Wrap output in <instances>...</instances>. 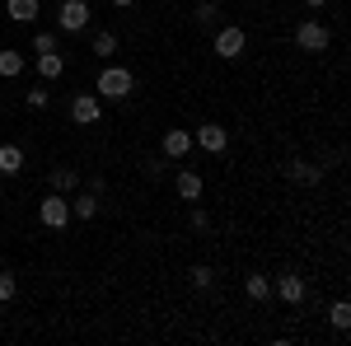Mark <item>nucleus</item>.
I'll list each match as a JSON object with an SVG mask.
<instances>
[{
	"label": "nucleus",
	"instance_id": "obj_1",
	"mask_svg": "<svg viewBox=\"0 0 351 346\" xmlns=\"http://www.w3.org/2000/svg\"><path fill=\"white\" fill-rule=\"evenodd\" d=\"M132 89H136V71H127V66H104L99 71V99L122 103V99H132Z\"/></svg>",
	"mask_w": 351,
	"mask_h": 346
},
{
	"label": "nucleus",
	"instance_id": "obj_2",
	"mask_svg": "<svg viewBox=\"0 0 351 346\" xmlns=\"http://www.w3.org/2000/svg\"><path fill=\"white\" fill-rule=\"evenodd\" d=\"M328 42H332V33H328L324 19H300L295 24V47L300 52H328Z\"/></svg>",
	"mask_w": 351,
	"mask_h": 346
},
{
	"label": "nucleus",
	"instance_id": "obj_3",
	"mask_svg": "<svg viewBox=\"0 0 351 346\" xmlns=\"http://www.w3.org/2000/svg\"><path fill=\"white\" fill-rule=\"evenodd\" d=\"M89 28V0H61L56 5V33H84Z\"/></svg>",
	"mask_w": 351,
	"mask_h": 346
},
{
	"label": "nucleus",
	"instance_id": "obj_4",
	"mask_svg": "<svg viewBox=\"0 0 351 346\" xmlns=\"http://www.w3.org/2000/svg\"><path fill=\"white\" fill-rule=\"evenodd\" d=\"M243 47H248V33H243L239 24L216 28V42H211V52H216L220 61H234V56H243Z\"/></svg>",
	"mask_w": 351,
	"mask_h": 346
},
{
	"label": "nucleus",
	"instance_id": "obj_5",
	"mask_svg": "<svg viewBox=\"0 0 351 346\" xmlns=\"http://www.w3.org/2000/svg\"><path fill=\"white\" fill-rule=\"evenodd\" d=\"M38 220H43L47 230H66V225H71V197H61V192L43 197V201H38Z\"/></svg>",
	"mask_w": 351,
	"mask_h": 346
},
{
	"label": "nucleus",
	"instance_id": "obj_6",
	"mask_svg": "<svg viewBox=\"0 0 351 346\" xmlns=\"http://www.w3.org/2000/svg\"><path fill=\"white\" fill-rule=\"evenodd\" d=\"M192 145L206 150V155H225V150H230V132H225L220 122H202V127L192 132Z\"/></svg>",
	"mask_w": 351,
	"mask_h": 346
},
{
	"label": "nucleus",
	"instance_id": "obj_7",
	"mask_svg": "<svg viewBox=\"0 0 351 346\" xmlns=\"http://www.w3.org/2000/svg\"><path fill=\"white\" fill-rule=\"evenodd\" d=\"M71 122H75V127L104 122V99H99V94H75V99H71Z\"/></svg>",
	"mask_w": 351,
	"mask_h": 346
},
{
	"label": "nucleus",
	"instance_id": "obj_8",
	"mask_svg": "<svg viewBox=\"0 0 351 346\" xmlns=\"http://www.w3.org/2000/svg\"><path fill=\"white\" fill-rule=\"evenodd\" d=\"M202 192H206V183H202L197 169H178L173 173V197L178 201H202Z\"/></svg>",
	"mask_w": 351,
	"mask_h": 346
},
{
	"label": "nucleus",
	"instance_id": "obj_9",
	"mask_svg": "<svg viewBox=\"0 0 351 346\" xmlns=\"http://www.w3.org/2000/svg\"><path fill=\"white\" fill-rule=\"evenodd\" d=\"M271 295H281L286 304H304L309 286H304V276H295V271H281V276L271 281Z\"/></svg>",
	"mask_w": 351,
	"mask_h": 346
},
{
	"label": "nucleus",
	"instance_id": "obj_10",
	"mask_svg": "<svg viewBox=\"0 0 351 346\" xmlns=\"http://www.w3.org/2000/svg\"><path fill=\"white\" fill-rule=\"evenodd\" d=\"M188 150H192V132H183V127H169V132H164V140H160L164 160H183Z\"/></svg>",
	"mask_w": 351,
	"mask_h": 346
},
{
	"label": "nucleus",
	"instance_id": "obj_11",
	"mask_svg": "<svg viewBox=\"0 0 351 346\" xmlns=\"http://www.w3.org/2000/svg\"><path fill=\"white\" fill-rule=\"evenodd\" d=\"M286 178L300 187H319L324 183V164H309V160H291L286 164Z\"/></svg>",
	"mask_w": 351,
	"mask_h": 346
},
{
	"label": "nucleus",
	"instance_id": "obj_12",
	"mask_svg": "<svg viewBox=\"0 0 351 346\" xmlns=\"http://www.w3.org/2000/svg\"><path fill=\"white\" fill-rule=\"evenodd\" d=\"M38 14H43V0H5V19L14 24H38Z\"/></svg>",
	"mask_w": 351,
	"mask_h": 346
},
{
	"label": "nucleus",
	"instance_id": "obj_13",
	"mask_svg": "<svg viewBox=\"0 0 351 346\" xmlns=\"http://www.w3.org/2000/svg\"><path fill=\"white\" fill-rule=\"evenodd\" d=\"M71 215H80V220H94V215H99V192H94V187H84V192H71Z\"/></svg>",
	"mask_w": 351,
	"mask_h": 346
},
{
	"label": "nucleus",
	"instance_id": "obj_14",
	"mask_svg": "<svg viewBox=\"0 0 351 346\" xmlns=\"http://www.w3.org/2000/svg\"><path fill=\"white\" fill-rule=\"evenodd\" d=\"M47 183H52V192H61V197H71V192H80V173L61 164V169H52V173H47Z\"/></svg>",
	"mask_w": 351,
	"mask_h": 346
},
{
	"label": "nucleus",
	"instance_id": "obj_15",
	"mask_svg": "<svg viewBox=\"0 0 351 346\" xmlns=\"http://www.w3.org/2000/svg\"><path fill=\"white\" fill-rule=\"evenodd\" d=\"M14 173H24V150L19 145H0V178H14Z\"/></svg>",
	"mask_w": 351,
	"mask_h": 346
},
{
	"label": "nucleus",
	"instance_id": "obj_16",
	"mask_svg": "<svg viewBox=\"0 0 351 346\" xmlns=\"http://www.w3.org/2000/svg\"><path fill=\"white\" fill-rule=\"evenodd\" d=\"M24 75V52L19 47H0V80H14Z\"/></svg>",
	"mask_w": 351,
	"mask_h": 346
},
{
	"label": "nucleus",
	"instance_id": "obj_17",
	"mask_svg": "<svg viewBox=\"0 0 351 346\" xmlns=\"http://www.w3.org/2000/svg\"><path fill=\"white\" fill-rule=\"evenodd\" d=\"M243 291H248V299H258V304H263V299H271V276L248 271V276H243Z\"/></svg>",
	"mask_w": 351,
	"mask_h": 346
},
{
	"label": "nucleus",
	"instance_id": "obj_18",
	"mask_svg": "<svg viewBox=\"0 0 351 346\" xmlns=\"http://www.w3.org/2000/svg\"><path fill=\"white\" fill-rule=\"evenodd\" d=\"M61 71H66V56L61 52H38V75L43 80H61Z\"/></svg>",
	"mask_w": 351,
	"mask_h": 346
},
{
	"label": "nucleus",
	"instance_id": "obj_19",
	"mask_svg": "<svg viewBox=\"0 0 351 346\" xmlns=\"http://www.w3.org/2000/svg\"><path fill=\"white\" fill-rule=\"evenodd\" d=\"M89 52H99V61L117 56V33H112V28H99V33H94V47H89Z\"/></svg>",
	"mask_w": 351,
	"mask_h": 346
},
{
	"label": "nucleus",
	"instance_id": "obj_20",
	"mask_svg": "<svg viewBox=\"0 0 351 346\" xmlns=\"http://www.w3.org/2000/svg\"><path fill=\"white\" fill-rule=\"evenodd\" d=\"M192 24H197V28H211V24H220V5H216V0H202V5L192 10Z\"/></svg>",
	"mask_w": 351,
	"mask_h": 346
},
{
	"label": "nucleus",
	"instance_id": "obj_21",
	"mask_svg": "<svg viewBox=\"0 0 351 346\" xmlns=\"http://www.w3.org/2000/svg\"><path fill=\"white\" fill-rule=\"evenodd\" d=\"M328 323H332L337 332H347V328H351V304H347V299H337V304L328 309Z\"/></svg>",
	"mask_w": 351,
	"mask_h": 346
},
{
	"label": "nucleus",
	"instance_id": "obj_22",
	"mask_svg": "<svg viewBox=\"0 0 351 346\" xmlns=\"http://www.w3.org/2000/svg\"><path fill=\"white\" fill-rule=\"evenodd\" d=\"M188 281H192V286H197V291H211V286H216V271H211V267H206V262H197V267H192V271H188Z\"/></svg>",
	"mask_w": 351,
	"mask_h": 346
},
{
	"label": "nucleus",
	"instance_id": "obj_23",
	"mask_svg": "<svg viewBox=\"0 0 351 346\" xmlns=\"http://www.w3.org/2000/svg\"><path fill=\"white\" fill-rule=\"evenodd\" d=\"M56 42H61V33H33V52H56Z\"/></svg>",
	"mask_w": 351,
	"mask_h": 346
},
{
	"label": "nucleus",
	"instance_id": "obj_24",
	"mask_svg": "<svg viewBox=\"0 0 351 346\" xmlns=\"http://www.w3.org/2000/svg\"><path fill=\"white\" fill-rule=\"evenodd\" d=\"M14 291H19L14 271H5V267H0V304H5V299H14Z\"/></svg>",
	"mask_w": 351,
	"mask_h": 346
},
{
	"label": "nucleus",
	"instance_id": "obj_25",
	"mask_svg": "<svg viewBox=\"0 0 351 346\" xmlns=\"http://www.w3.org/2000/svg\"><path fill=\"white\" fill-rule=\"evenodd\" d=\"M24 103L33 108V112H43V108L52 103V94H47V89H28V94H24Z\"/></svg>",
	"mask_w": 351,
	"mask_h": 346
},
{
	"label": "nucleus",
	"instance_id": "obj_26",
	"mask_svg": "<svg viewBox=\"0 0 351 346\" xmlns=\"http://www.w3.org/2000/svg\"><path fill=\"white\" fill-rule=\"evenodd\" d=\"M188 225H192V230H197V234H206V230H211V215L202 211V206H192V215H188Z\"/></svg>",
	"mask_w": 351,
	"mask_h": 346
},
{
	"label": "nucleus",
	"instance_id": "obj_27",
	"mask_svg": "<svg viewBox=\"0 0 351 346\" xmlns=\"http://www.w3.org/2000/svg\"><path fill=\"white\" fill-rule=\"evenodd\" d=\"M164 164H169L164 155H150V160H145V173H150V178H160V173H164Z\"/></svg>",
	"mask_w": 351,
	"mask_h": 346
},
{
	"label": "nucleus",
	"instance_id": "obj_28",
	"mask_svg": "<svg viewBox=\"0 0 351 346\" xmlns=\"http://www.w3.org/2000/svg\"><path fill=\"white\" fill-rule=\"evenodd\" d=\"M300 5H304V10H324L328 0H300Z\"/></svg>",
	"mask_w": 351,
	"mask_h": 346
},
{
	"label": "nucleus",
	"instance_id": "obj_29",
	"mask_svg": "<svg viewBox=\"0 0 351 346\" xmlns=\"http://www.w3.org/2000/svg\"><path fill=\"white\" fill-rule=\"evenodd\" d=\"M108 5H117V10H127V5H136V0H108Z\"/></svg>",
	"mask_w": 351,
	"mask_h": 346
},
{
	"label": "nucleus",
	"instance_id": "obj_30",
	"mask_svg": "<svg viewBox=\"0 0 351 346\" xmlns=\"http://www.w3.org/2000/svg\"><path fill=\"white\" fill-rule=\"evenodd\" d=\"M0 201H5V187H0Z\"/></svg>",
	"mask_w": 351,
	"mask_h": 346
}]
</instances>
